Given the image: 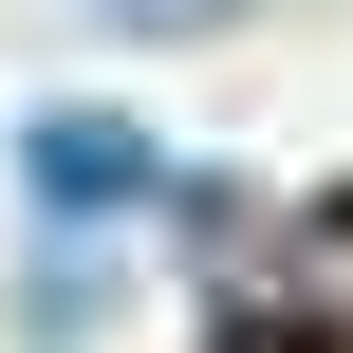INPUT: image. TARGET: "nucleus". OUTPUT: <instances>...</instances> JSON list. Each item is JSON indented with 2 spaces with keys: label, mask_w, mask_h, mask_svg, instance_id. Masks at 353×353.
I'll list each match as a JSON object with an SVG mask.
<instances>
[{
  "label": "nucleus",
  "mask_w": 353,
  "mask_h": 353,
  "mask_svg": "<svg viewBox=\"0 0 353 353\" xmlns=\"http://www.w3.org/2000/svg\"><path fill=\"white\" fill-rule=\"evenodd\" d=\"M19 186H37V205H149L168 149H149L130 112H37V130H19Z\"/></svg>",
  "instance_id": "f257e3e1"
},
{
  "label": "nucleus",
  "mask_w": 353,
  "mask_h": 353,
  "mask_svg": "<svg viewBox=\"0 0 353 353\" xmlns=\"http://www.w3.org/2000/svg\"><path fill=\"white\" fill-rule=\"evenodd\" d=\"M242 0H93V37H223Z\"/></svg>",
  "instance_id": "f03ea898"
}]
</instances>
